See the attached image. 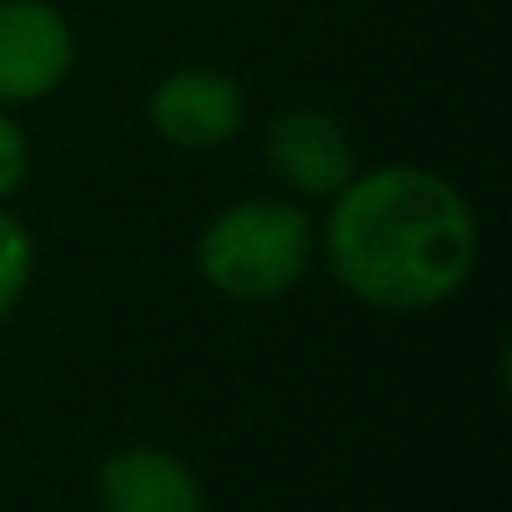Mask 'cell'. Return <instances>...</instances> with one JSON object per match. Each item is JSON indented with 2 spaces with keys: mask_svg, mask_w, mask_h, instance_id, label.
<instances>
[{
  "mask_svg": "<svg viewBox=\"0 0 512 512\" xmlns=\"http://www.w3.org/2000/svg\"><path fill=\"white\" fill-rule=\"evenodd\" d=\"M101 512H206V487L171 447L126 442L96 467Z\"/></svg>",
  "mask_w": 512,
  "mask_h": 512,
  "instance_id": "cell-6",
  "label": "cell"
},
{
  "mask_svg": "<svg viewBox=\"0 0 512 512\" xmlns=\"http://www.w3.org/2000/svg\"><path fill=\"white\" fill-rule=\"evenodd\" d=\"M342 292L372 312H427L452 302L477 272V216L467 196L427 166H382L332 196L317 231Z\"/></svg>",
  "mask_w": 512,
  "mask_h": 512,
  "instance_id": "cell-1",
  "label": "cell"
},
{
  "mask_svg": "<svg viewBox=\"0 0 512 512\" xmlns=\"http://www.w3.org/2000/svg\"><path fill=\"white\" fill-rule=\"evenodd\" d=\"M267 171L302 201H332L357 176L352 131L322 106H287L262 141Z\"/></svg>",
  "mask_w": 512,
  "mask_h": 512,
  "instance_id": "cell-4",
  "label": "cell"
},
{
  "mask_svg": "<svg viewBox=\"0 0 512 512\" xmlns=\"http://www.w3.org/2000/svg\"><path fill=\"white\" fill-rule=\"evenodd\" d=\"M31 277H36V241L21 216L0 206V322L21 307V297L31 292Z\"/></svg>",
  "mask_w": 512,
  "mask_h": 512,
  "instance_id": "cell-7",
  "label": "cell"
},
{
  "mask_svg": "<svg viewBox=\"0 0 512 512\" xmlns=\"http://www.w3.org/2000/svg\"><path fill=\"white\" fill-rule=\"evenodd\" d=\"M317 262V226L302 201L246 196L206 221L196 236V272L231 302L287 297Z\"/></svg>",
  "mask_w": 512,
  "mask_h": 512,
  "instance_id": "cell-2",
  "label": "cell"
},
{
  "mask_svg": "<svg viewBox=\"0 0 512 512\" xmlns=\"http://www.w3.org/2000/svg\"><path fill=\"white\" fill-rule=\"evenodd\" d=\"M146 111L166 146L206 156L246 126V91L216 66H176L156 81Z\"/></svg>",
  "mask_w": 512,
  "mask_h": 512,
  "instance_id": "cell-5",
  "label": "cell"
},
{
  "mask_svg": "<svg viewBox=\"0 0 512 512\" xmlns=\"http://www.w3.org/2000/svg\"><path fill=\"white\" fill-rule=\"evenodd\" d=\"M71 66L76 36L51 0H0V106L56 96Z\"/></svg>",
  "mask_w": 512,
  "mask_h": 512,
  "instance_id": "cell-3",
  "label": "cell"
},
{
  "mask_svg": "<svg viewBox=\"0 0 512 512\" xmlns=\"http://www.w3.org/2000/svg\"><path fill=\"white\" fill-rule=\"evenodd\" d=\"M31 176V141L21 131L16 116H6V106H0V206H6Z\"/></svg>",
  "mask_w": 512,
  "mask_h": 512,
  "instance_id": "cell-8",
  "label": "cell"
}]
</instances>
